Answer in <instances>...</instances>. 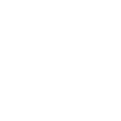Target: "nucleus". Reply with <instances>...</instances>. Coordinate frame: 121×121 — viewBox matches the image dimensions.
<instances>
[]
</instances>
